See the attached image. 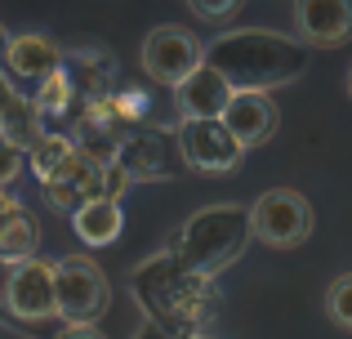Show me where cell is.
Returning <instances> with one entry per match:
<instances>
[{"label":"cell","mask_w":352,"mask_h":339,"mask_svg":"<svg viewBox=\"0 0 352 339\" xmlns=\"http://www.w3.org/2000/svg\"><path fill=\"white\" fill-rule=\"evenodd\" d=\"M245 237H250V210L206 206L183 223V232H179V241L170 245V254L179 263H188L192 272H201V277H214L219 268H228L241 254Z\"/></svg>","instance_id":"3"},{"label":"cell","mask_w":352,"mask_h":339,"mask_svg":"<svg viewBox=\"0 0 352 339\" xmlns=\"http://www.w3.org/2000/svg\"><path fill=\"white\" fill-rule=\"evenodd\" d=\"M5 67L14 72L18 80L41 85L54 72H63V50L41 32H18V36H9V45H5Z\"/></svg>","instance_id":"13"},{"label":"cell","mask_w":352,"mask_h":339,"mask_svg":"<svg viewBox=\"0 0 352 339\" xmlns=\"http://www.w3.org/2000/svg\"><path fill=\"white\" fill-rule=\"evenodd\" d=\"M18 174H23V152H18V148H9V143L0 139V192H5L9 183L18 179Z\"/></svg>","instance_id":"21"},{"label":"cell","mask_w":352,"mask_h":339,"mask_svg":"<svg viewBox=\"0 0 352 339\" xmlns=\"http://www.w3.org/2000/svg\"><path fill=\"white\" fill-rule=\"evenodd\" d=\"M174 98H179L183 121H219L223 107H228V98H232V85H228L210 63H201V67L174 89Z\"/></svg>","instance_id":"14"},{"label":"cell","mask_w":352,"mask_h":339,"mask_svg":"<svg viewBox=\"0 0 352 339\" xmlns=\"http://www.w3.org/2000/svg\"><path fill=\"white\" fill-rule=\"evenodd\" d=\"M36 241H41V228L27 210H18L14 219L5 223L0 232V259L5 263H23V259H36Z\"/></svg>","instance_id":"16"},{"label":"cell","mask_w":352,"mask_h":339,"mask_svg":"<svg viewBox=\"0 0 352 339\" xmlns=\"http://www.w3.org/2000/svg\"><path fill=\"white\" fill-rule=\"evenodd\" d=\"M250 237H258L272 250H290L312 237V206L294 188H272L250 206Z\"/></svg>","instance_id":"5"},{"label":"cell","mask_w":352,"mask_h":339,"mask_svg":"<svg viewBox=\"0 0 352 339\" xmlns=\"http://www.w3.org/2000/svg\"><path fill=\"white\" fill-rule=\"evenodd\" d=\"M201 63H206V50H201V41L192 32H183V27H174V23H161V27L147 32V41H143V72L156 80V85L179 89Z\"/></svg>","instance_id":"7"},{"label":"cell","mask_w":352,"mask_h":339,"mask_svg":"<svg viewBox=\"0 0 352 339\" xmlns=\"http://www.w3.org/2000/svg\"><path fill=\"white\" fill-rule=\"evenodd\" d=\"M107 103H112L116 121L125 125V130H143L147 112H152V98H147L143 89H116V94H107Z\"/></svg>","instance_id":"19"},{"label":"cell","mask_w":352,"mask_h":339,"mask_svg":"<svg viewBox=\"0 0 352 339\" xmlns=\"http://www.w3.org/2000/svg\"><path fill=\"white\" fill-rule=\"evenodd\" d=\"M174 143H179V161L197 174H228L245 157V148L219 121H183Z\"/></svg>","instance_id":"8"},{"label":"cell","mask_w":352,"mask_h":339,"mask_svg":"<svg viewBox=\"0 0 352 339\" xmlns=\"http://www.w3.org/2000/svg\"><path fill=\"white\" fill-rule=\"evenodd\" d=\"M54 339H107V335H98L94 326H63Z\"/></svg>","instance_id":"23"},{"label":"cell","mask_w":352,"mask_h":339,"mask_svg":"<svg viewBox=\"0 0 352 339\" xmlns=\"http://www.w3.org/2000/svg\"><path fill=\"white\" fill-rule=\"evenodd\" d=\"M174 161H179V143L165 130H129L120 139L116 170L125 174V183L134 179H170Z\"/></svg>","instance_id":"10"},{"label":"cell","mask_w":352,"mask_h":339,"mask_svg":"<svg viewBox=\"0 0 352 339\" xmlns=\"http://www.w3.org/2000/svg\"><path fill=\"white\" fill-rule=\"evenodd\" d=\"M72 228H76V237L85 245H112L116 237H120V228H125L120 201L98 197V201H89V206H80L76 215H72Z\"/></svg>","instance_id":"15"},{"label":"cell","mask_w":352,"mask_h":339,"mask_svg":"<svg viewBox=\"0 0 352 339\" xmlns=\"http://www.w3.org/2000/svg\"><path fill=\"white\" fill-rule=\"evenodd\" d=\"M348 98H352V67H348Z\"/></svg>","instance_id":"26"},{"label":"cell","mask_w":352,"mask_h":339,"mask_svg":"<svg viewBox=\"0 0 352 339\" xmlns=\"http://www.w3.org/2000/svg\"><path fill=\"white\" fill-rule=\"evenodd\" d=\"M294 23L308 45L335 50V45L352 41V0H303V5H294Z\"/></svg>","instance_id":"12"},{"label":"cell","mask_w":352,"mask_h":339,"mask_svg":"<svg viewBox=\"0 0 352 339\" xmlns=\"http://www.w3.org/2000/svg\"><path fill=\"white\" fill-rule=\"evenodd\" d=\"M72 152H76V148H72L67 134H45V139L36 143V148H32V174L41 179V188H45V183H50L63 166H67Z\"/></svg>","instance_id":"17"},{"label":"cell","mask_w":352,"mask_h":339,"mask_svg":"<svg viewBox=\"0 0 352 339\" xmlns=\"http://www.w3.org/2000/svg\"><path fill=\"white\" fill-rule=\"evenodd\" d=\"M120 188H125V174L116 166H94V161H85L80 152H72L67 166L45 183V197H50L54 210L76 215L80 206H89V201H98V197L120 201Z\"/></svg>","instance_id":"6"},{"label":"cell","mask_w":352,"mask_h":339,"mask_svg":"<svg viewBox=\"0 0 352 339\" xmlns=\"http://www.w3.org/2000/svg\"><path fill=\"white\" fill-rule=\"evenodd\" d=\"M326 313L335 326H344V331H352V272H339L335 281H330L326 290Z\"/></svg>","instance_id":"20"},{"label":"cell","mask_w":352,"mask_h":339,"mask_svg":"<svg viewBox=\"0 0 352 339\" xmlns=\"http://www.w3.org/2000/svg\"><path fill=\"white\" fill-rule=\"evenodd\" d=\"M72 98H76V94H72V80L63 76V72H54L50 80H41V85H36L32 107H36V116H41V121H54V116L67 112Z\"/></svg>","instance_id":"18"},{"label":"cell","mask_w":352,"mask_h":339,"mask_svg":"<svg viewBox=\"0 0 352 339\" xmlns=\"http://www.w3.org/2000/svg\"><path fill=\"white\" fill-rule=\"evenodd\" d=\"M50 268H54V308H58V317H67V326H89L112 304V286L89 254H63Z\"/></svg>","instance_id":"4"},{"label":"cell","mask_w":352,"mask_h":339,"mask_svg":"<svg viewBox=\"0 0 352 339\" xmlns=\"http://www.w3.org/2000/svg\"><path fill=\"white\" fill-rule=\"evenodd\" d=\"M18 210H23V206H18V201L9 197V192H0V232H5V223L18 215Z\"/></svg>","instance_id":"24"},{"label":"cell","mask_w":352,"mask_h":339,"mask_svg":"<svg viewBox=\"0 0 352 339\" xmlns=\"http://www.w3.org/2000/svg\"><path fill=\"white\" fill-rule=\"evenodd\" d=\"M206 63L228 80L232 89L267 94L281 80H294L303 72V50L272 32H232L206 54Z\"/></svg>","instance_id":"2"},{"label":"cell","mask_w":352,"mask_h":339,"mask_svg":"<svg viewBox=\"0 0 352 339\" xmlns=\"http://www.w3.org/2000/svg\"><path fill=\"white\" fill-rule=\"evenodd\" d=\"M192 14H197V18H210V23H223V18L236 14V5H206V0H197V5H192Z\"/></svg>","instance_id":"22"},{"label":"cell","mask_w":352,"mask_h":339,"mask_svg":"<svg viewBox=\"0 0 352 339\" xmlns=\"http://www.w3.org/2000/svg\"><path fill=\"white\" fill-rule=\"evenodd\" d=\"M219 125L232 134L241 148H258V143H267V139H272V130H276V103H272V94L232 89V98H228Z\"/></svg>","instance_id":"11"},{"label":"cell","mask_w":352,"mask_h":339,"mask_svg":"<svg viewBox=\"0 0 352 339\" xmlns=\"http://www.w3.org/2000/svg\"><path fill=\"white\" fill-rule=\"evenodd\" d=\"M5 308L18 322H50L58 317L54 308V268L41 259H23L9 263L5 272Z\"/></svg>","instance_id":"9"},{"label":"cell","mask_w":352,"mask_h":339,"mask_svg":"<svg viewBox=\"0 0 352 339\" xmlns=\"http://www.w3.org/2000/svg\"><path fill=\"white\" fill-rule=\"evenodd\" d=\"M138 339H174V335H165V331H156V326H147V331L138 335Z\"/></svg>","instance_id":"25"},{"label":"cell","mask_w":352,"mask_h":339,"mask_svg":"<svg viewBox=\"0 0 352 339\" xmlns=\"http://www.w3.org/2000/svg\"><path fill=\"white\" fill-rule=\"evenodd\" d=\"M134 299L147 308L156 331L174 339L201 335L219 313V286L214 277H201L188 263H179L170 250L134 268Z\"/></svg>","instance_id":"1"}]
</instances>
